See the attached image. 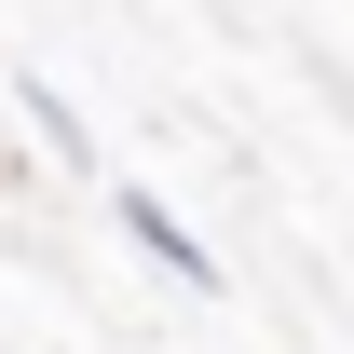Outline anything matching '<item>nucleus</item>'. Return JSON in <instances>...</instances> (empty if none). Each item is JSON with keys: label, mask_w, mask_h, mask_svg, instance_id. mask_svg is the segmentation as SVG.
Instances as JSON below:
<instances>
[{"label": "nucleus", "mask_w": 354, "mask_h": 354, "mask_svg": "<svg viewBox=\"0 0 354 354\" xmlns=\"http://www.w3.org/2000/svg\"><path fill=\"white\" fill-rule=\"evenodd\" d=\"M109 218H123V245H136V259H150V272H177L191 300H218V286H232V272H218V245H205V232L177 218L164 191H109Z\"/></svg>", "instance_id": "1"}, {"label": "nucleus", "mask_w": 354, "mask_h": 354, "mask_svg": "<svg viewBox=\"0 0 354 354\" xmlns=\"http://www.w3.org/2000/svg\"><path fill=\"white\" fill-rule=\"evenodd\" d=\"M28 123H41V150H55V164H95V123H82L55 82H28Z\"/></svg>", "instance_id": "2"}]
</instances>
